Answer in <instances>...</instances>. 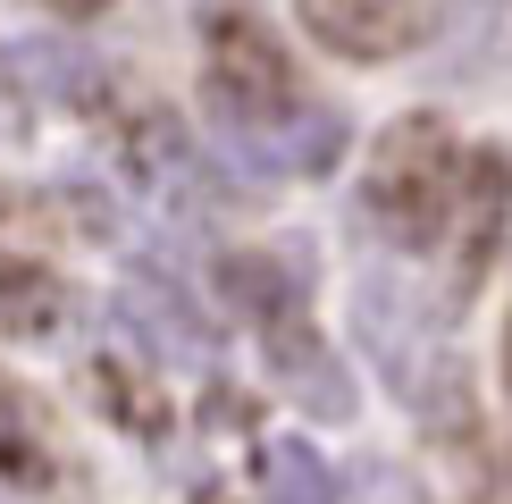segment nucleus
<instances>
[{
    "instance_id": "obj_1",
    "label": "nucleus",
    "mask_w": 512,
    "mask_h": 504,
    "mask_svg": "<svg viewBox=\"0 0 512 504\" xmlns=\"http://www.w3.org/2000/svg\"><path fill=\"white\" fill-rule=\"evenodd\" d=\"M353 345L420 429L437 437L471 429V362L454 345V303L429 294L403 261H370L353 278Z\"/></svg>"
},
{
    "instance_id": "obj_2",
    "label": "nucleus",
    "mask_w": 512,
    "mask_h": 504,
    "mask_svg": "<svg viewBox=\"0 0 512 504\" xmlns=\"http://www.w3.org/2000/svg\"><path fill=\"white\" fill-rule=\"evenodd\" d=\"M462 160H471V143L454 135L445 110L387 118L370 135V152H361L353 227L370 244H387V261H429V252H445L454 194H462Z\"/></svg>"
},
{
    "instance_id": "obj_3",
    "label": "nucleus",
    "mask_w": 512,
    "mask_h": 504,
    "mask_svg": "<svg viewBox=\"0 0 512 504\" xmlns=\"http://www.w3.org/2000/svg\"><path fill=\"white\" fill-rule=\"evenodd\" d=\"M353 126L336 101H286V110L269 118H227L210 126V152H219L227 177L244 185H311V177H336V160H345Z\"/></svg>"
},
{
    "instance_id": "obj_4",
    "label": "nucleus",
    "mask_w": 512,
    "mask_h": 504,
    "mask_svg": "<svg viewBox=\"0 0 512 504\" xmlns=\"http://www.w3.org/2000/svg\"><path fill=\"white\" fill-rule=\"evenodd\" d=\"M303 101V76H294L286 42H277L269 17L252 9H210L202 17V118L227 126V118H269Z\"/></svg>"
},
{
    "instance_id": "obj_5",
    "label": "nucleus",
    "mask_w": 512,
    "mask_h": 504,
    "mask_svg": "<svg viewBox=\"0 0 512 504\" xmlns=\"http://www.w3.org/2000/svg\"><path fill=\"white\" fill-rule=\"evenodd\" d=\"M110 320L135 336V353L152 370H210V353H219V320L202 311V294L177 278V269L160 261H135L110 303Z\"/></svg>"
},
{
    "instance_id": "obj_6",
    "label": "nucleus",
    "mask_w": 512,
    "mask_h": 504,
    "mask_svg": "<svg viewBox=\"0 0 512 504\" xmlns=\"http://www.w3.org/2000/svg\"><path fill=\"white\" fill-rule=\"evenodd\" d=\"M294 26L328 59L387 68V59H412L420 42H437L445 17H437V0H294Z\"/></svg>"
},
{
    "instance_id": "obj_7",
    "label": "nucleus",
    "mask_w": 512,
    "mask_h": 504,
    "mask_svg": "<svg viewBox=\"0 0 512 504\" xmlns=\"http://www.w3.org/2000/svg\"><path fill=\"white\" fill-rule=\"evenodd\" d=\"M126 160H135V177L152 185V202L168 210V219H185V227L219 219V202H227V168H219V152H202V143L185 135V118L143 110L135 126H126Z\"/></svg>"
},
{
    "instance_id": "obj_8",
    "label": "nucleus",
    "mask_w": 512,
    "mask_h": 504,
    "mask_svg": "<svg viewBox=\"0 0 512 504\" xmlns=\"http://www.w3.org/2000/svg\"><path fill=\"white\" fill-rule=\"evenodd\" d=\"M504 219H512V160L504 143H471L462 160V194H454V227H445V303H471L487 261L504 244Z\"/></svg>"
},
{
    "instance_id": "obj_9",
    "label": "nucleus",
    "mask_w": 512,
    "mask_h": 504,
    "mask_svg": "<svg viewBox=\"0 0 512 504\" xmlns=\"http://www.w3.org/2000/svg\"><path fill=\"white\" fill-rule=\"evenodd\" d=\"M261 336V362L277 378V395H294V412H311V420H353V370H345V353L319 336L311 320V303L303 311H277L269 328H252Z\"/></svg>"
},
{
    "instance_id": "obj_10",
    "label": "nucleus",
    "mask_w": 512,
    "mask_h": 504,
    "mask_svg": "<svg viewBox=\"0 0 512 504\" xmlns=\"http://www.w3.org/2000/svg\"><path fill=\"white\" fill-rule=\"evenodd\" d=\"M68 320H76V286L0 244V336L9 345H51V336H68Z\"/></svg>"
},
{
    "instance_id": "obj_11",
    "label": "nucleus",
    "mask_w": 512,
    "mask_h": 504,
    "mask_svg": "<svg viewBox=\"0 0 512 504\" xmlns=\"http://www.w3.org/2000/svg\"><path fill=\"white\" fill-rule=\"evenodd\" d=\"M252 496L261 504H345V471L311 437L277 429V437H252Z\"/></svg>"
},
{
    "instance_id": "obj_12",
    "label": "nucleus",
    "mask_w": 512,
    "mask_h": 504,
    "mask_svg": "<svg viewBox=\"0 0 512 504\" xmlns=\"http://www.w3.org/2000/svg\"><path fill=\"white\" fill-rule=\"evenodd\" d=\"M59 446H51V429H42V412H34V395L17 387L9 370H0V488H17V496H51L59 488Z\"/></svg>"
},
{
    "instance_id": "obj_13",
    "label": "nucleus",
    "mask_w": 512,
    "mask_h": 504,
    "mask_svg": "<svg viewBox=\"0 0 512 504\" xmlns=\"http://www.w3.org/2000/svg\"><path fill=\"white\" fill-rule=\"evenodd\" d=\"M84 387H93V404L118 420L126 437H168V395H160V370L143 362V353H93V370H84Z\"/></svg>"
},
{
    "instance_id": "obj_14",
    "label": "nucleus",
    "mask_w": 512,
    "mask_h": 504,
    "mask_svg": "<svg viewBox=\"0 0 512 504\" xmlns=\"http://www.w3.org/2000/svg\"><path fill=\"white\" fill-rule=\"evenodd\" d=\"M9 68H17V84L42 93V101H101V59L68 51V42H26Z\"/></svg>"
},
{
    "instance_id": "obj_15",
    "label": "nucleus",
    "mask_w": 512,
    "mask_h": 504,
    "mask_svg": "<svg viewBox=\"0 0 512 504\" xmlns=\"http://www.w3.org/2000/svg\"><path fill=\"white\" fill-rule=\"evenodd\" d=\"M345 504H429V488H420L403 462H387V454H370L361 471L345 479Z\"/></svg>"
},
{
    "instance_id": "obj_16",
    "label": "nucleus",
    "mask_w": 512,
    "mask_h": 504,
    "mask_svg": "<svg viewBox=\"0 0 512 504\" xmlns=\"http://www.w3.org/2000/svg\"><path fill=\"white\" fill-rule=\"evenodd\" d=\"M34 9L68 17V26H93V17H110V0H34Z\"/></svg>"
},
{
    "instance_id": "obj_17",
    "label": "nucleus",
    "mask_w": 512,
    "mask_h": 504,
    "mask_svg": "<svg viewBox=\"0 0 512 504\" xmlns=\"http://www.w3.org/2000/svg\"><path fill=\"white\" fill-rule=\"evenodd\" d=\"M185 504H244V496H227V488H194Z\"/></svg>"
},
{
    "instance_id": "obj_18",
    "label": "nucleus",
    "mask_w": 512,
    "mask_h": 504,
    "mask_svg": "<svg viewBox=\"0 0 512 504\" xmlns=\"http://www.w3.org/2000/svg\"><path fill=\"white\" fill-rule=\"evenodd\" d=\"M504 395H512V311H504Z\"/></svg>"
},
{
    "instance_id": "obj_19",
    "label": "nucleus",
    "mask_w": 512,
    "mask_h": 504,
    "mask_svg": "<svg viewBox=\"0 0 512 504\" xmlns=\"http://www.w3.org/2000/svg\"><path fill=\"white\" fill-rule=\"evenodd\" d=\"M0 504H26V496H0Z\"/></svg>"
}]
</instances>
